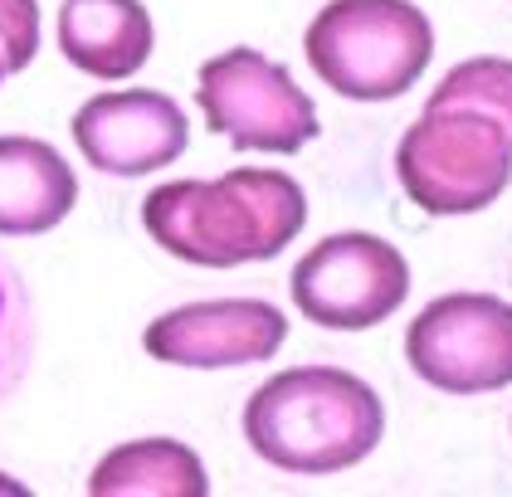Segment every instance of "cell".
Returning <instances> with one entry per match:
<instances>
[{
  "mask_svg": "<svg viewBox=\"0 0 512 497\" xmlns=\"http://www.w3.org/2000/svg\"><path fill=\"white\" fill-rule=\"evenodd\" d=\"M386 434V405L342 366H288L244 405V439L264 463L298 478L347 473Z\"/></svg>",
  "mask_w": 512,
  "mask_h": 497,
  "instance_id": "obj_2",
  "label": "cell"
},
{
  "mask_svg": "<svg viewBox=\"0 0 512 497\" xmlns=\"http://www.w3.org/2000/svg\"><path fill=\"white\" fill-rule=\"evenodd\" d=\"M196 103L210 132H220L239 152L293 156L317 137L313 98L293 83L283 64L244 44L200 64Z\"/></svg>",
  "mask_w": 512,
  "mask_h": 497,
  "instance_id": "obj_5",
  "label": "cell"
},
{
  "mask_svg": "<svg viewBox=\"0 0 512 497\" xmlns=\"http://www.w3.org/2000/svg\"><path fill=\"white\" fill-rule=\"evenodd\" d=\"M79 200V176L40 137H0V234H49Z\"/></svg>",
  "mask_w": 512,
  "mask_h": 497,
  "instance_id": "obj_11",
  "label": "cell"
},
{
  "mask_svg": "<svg viewBox=\"0 0 512 497\" xmlns=\"http://www.w3.org/2000/svg\"><path fill=\"white\" fill-rule=\"evenodd\" d=\"M152 15L142 0H64L59 5V49L83 74L118 83L152 59Z\"/></svg>",
  "mask_w": 512,
  "mask_h": 497,
  "instance_id": "obj_10",
  "label": "cell"
},
{
  "mask_svg": "<svg viewBox=\"0 0 512 497\" xmlns=\"http://www.w3.org/2000/svg\"><path fill=\"white\" fill-rule=\"evenodd\" d=\"M434 108H473V113L503 122L512 137V59H464L449 74L439 78V88L430 93Z\"/></svg>",
  "mask_w": 512,
  "mask_h": 497,
  "instance_id": "obj_13",
  "label": "cell"
},
{
  "mask_svg": "<svg viewBox=\"0 0 512 497\" xmlns=\"http://www.w3.org/2000/svg\"><path fill=\"white\" fill-rule=\"evenodd\" d=\"M74 142L103 176H147L186 152L191 122L157 88H122L88 98L74 113Z\"/></svg>",
  "mask_w": 512,
  "mask_h": 497,
  "instance_id": "obj_9",
  "label": "cell"
},
{
  "mask_svg": "<svg viewBox=\"0 0 512 497\" xmlns=\"http://www.w3.org/2000/svg\"><path fill=\"white\" fill-rule=\"evenodd\" d=\"M35 356V307L20 268L0 254V405L20 390Z\"/></svg>",
  "mask_w": 512,
  "mask_h": 497,
  "instance_id": "obj_14",
  "label": "cell"
},
{
  "mask_svg": "<svg viewBox=\"0 0 512 497\" xmlns=\"http://www.w3.org/2000/svg\"><path fill=\"white\" fill-rule=\"evenodd\" d=\"M40 49V5L35 0H0V59L10 74L30 69Z\"/></svg>",
  "mask_w": 512,
  "mask_h": 497,
  "instance_id": "obj_15",
  "label": "cell"
},
{
  "mask_svg": "<svg viewBox=\"0 0 512 497\" xmlns=\"http://www.w3.org/2000/svg\"><path fill=\"white\" fill-rule=\"evenodd\" d=\"M405 361L444 395L512 385V303L493 293H444L405 332Z\"/></svg>",
  "mask_w": 512,
  "mask_h": 497,
  "instance_id": "obj_7",
  "label": "cell"
},
{
  "mask_svg": "<svg viewBox=\"0 0 512 497\" xmlns=\"http://www.w3.org/2000/svg\"><path fill=\"white\" fill-rule=\"evenodd\" d=\"M5 74H10V69H5V59H0V78H5Z\"/></svg>",
  "mask_w": 512,
  "mask_h": 497,
  "instance_id": "obj_17",
  "label": "cell"
},
{
  "mask_svg": "<svg viewBox=\"0 0 512 497\" xmlns=\"http://www.w3.org/2000/svg\"><path fill=\"white\" fill-rule=\"evenodd\" d=\"M283 342H288V317L264 298H210V303L171 307L142 337L152 361L191 366V371L274 361Z\"/></svg>",
  "mask_w": 512,
  "mask_h": 497,
  "instance_id": "obj_8",
  "label": "cell"
},
{
  "mask_svg": "<svg viewBox=\"0 0 512 497\" xmlns=\"http://www.w3.org/2000/svg\"><path fill=\"white\" fill-rule=\"evenodd\" d=\"M313 74L352 103H391L434 59L430 15L410 0H332L303 35Z\"/></svg>",
  "mask_w": 512,
  "mask_h": 497,
  "instance_id": "obj_3",
  "label": "cell"
},
{
  "mask_svg": "<svg viewBox=\"0 0 512 497\" xmlns=\"http://www.w3.org/2000/svg\"><path fill=\"white\" fill-rule=\"evenodd\" d=\"M395 176L425 215H478L508 191L512 137L473 108L425 103L395 147Z\"/></svg>",
  "mask_w": 512,
  "mask_h": 497,
  "instance_id": "obj_4",
  "label": "cell"
},
{
  "mask_svg": "<svg viewBox=\"0 0 512 497\" xmlns=\"http://www.w3.org/2000/svg\"><path fill=\"white\" fill-rule=\"evenodd\" d=\"M293 303L327 332H366L400 312L410 293V264L381 234H327L293 268Z\"/></svg>",
  "mask_w": 512,
  "mask_h": 497,
  "instance_id": "obj_6",
  "label": "cell"
},
{
  "mask_svg": "<svg viewBox=\"0 0 512 497\" xmlns=\"http://www.w3.org/2000/svg\"><path fill=\"white\" fill-rule=\"evenodd\" d=\"M142 225L171 259L239 268L278 259L308 225V195L288 171L235 166L215 181H166L142 200Z\"/></svg>",
  "mask_w": 512,
  "mask_h": 497,
  "instance_id": "obj_1",
  "label": "cell"
},
{
  "mask_svg": "<svg viewBox=\"0 0 512 497\" xmlns=\"http://www.w3.org/2000/svg\"><path fill=\"white\" fill-rule=\"evenodd\" d=\"M93 497H205L210 478L196 449H186L181 439H132L113 454H103L93 478Z\"/></svg>",
  "mask_w": 512,
  "mask_h": 497,
  "instance_id": "obj_12",
  "label": "cell"
},
{
  "mask_svg": "<svg viewBox=\"0 0 512 497\" xmlns=\"http://www.w3.org/2000/svg\"><path fill=\"white\" fill-rule=\"evenodd\" d=\"M0 493H25L20 483H10V478H0Z\"/></svg>",
  "mask_w": 512,
  "mask_h": 497,
  "instance_id": "obj_16",
  "label": "cell"
}]
</instances>
